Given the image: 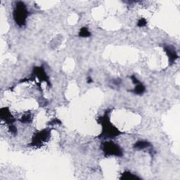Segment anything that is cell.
I'll return each mask as SVG.
<instances>
[{"label":"cell","mask_w":180,"mask_h":180,"mask_svg":"<svg viewBox=\"0 0 180 180\" xmlns=\"http://www.w3.org/2000/svg\"><path fill=\"white\" fill-rule=\"evenodd\" d=\"M149 146V143L146 141H139L135 144V148L138 149H143L147 148Z\"/></svg>","instance_id":"7"},{"label":"cell","mask_w":180,"mask_h":180,"mask_svg":"<svg viewBox=\"0 0 180 180\" xmlns=\"http://www.w3.org/2000/svg\"><path fill=\"white\" fill-rule=\"evenodd\" d=\"M1 117L2 119L5 120V121L7 122L12 123L13 121H14V118L12 117V115L7 109H2L1 110Z\"/></svg>","instance_id":"5"},{"label":"cell","mask_w":180,"mask_h":180,"mask_svg":"<svg viewBox=\"0 0 180 180\" xmlns=\"http://www.w3.org/2000/svg\"><path fill=\"white\" fill-rule=\"evenodd\" d=\"M108 118H109L107 116H105L104 120H103V135H104V136L105 137H114L118 136L120 133V131L110 122Z\"/></svg>","instance_id":"2"},{"label":"cell","mask_w":180,"mask_h":180,"mask_svg":"<svg viewBox=\"0 0 180 180\" xmlns=\"http://www.w3.org/2000/svg\"><path fill=\"white\" fill-rule=\"evenodd\" d=\"M146 24V20L145 19H141L139 21L138 23V25L139 27H142V26H144V25Z\"/></svg>","instance_id":"10"},{"label":"cell","mask_w":180,"mask_h":180,"mask_svg":"<svg viewBox=\"0 0 180 180\" xmlns=\"http://www.w3.org/2000/svg\"><path fill=\"white\" fill-rule=\"evenodd\" d=\"M14 19L18 25L22 26L25 24L28 16V11L26 7L22 2H19L17 4L16 9L14 10Z\"/></svg>","instance_id":"1"},{"label":"cell","mask_w":180,"mask_h":180,"mask_svg":"<svg viewBox=\"0 0 180 180\" xmlns=\"http://www.w3.org/2000/svg\"><path fill=\"white\" fill-rule=\"evenodd\" d=\"M120 179H138L137 177H136L135 175H134L131 172H125L122 174V177H120Z\"/></svg>","instance_id":"8"},{"label":"cell","mask_w":180,"mask_h":180,"mask_svg":"<svg viewBox=\"0 0 180 180\" xmlns=\"http://www.w3.org/2000/svg\"><path fill=\"white\" fill-rule=\"evenodd\" d=\"M49 136V132L47 130H42L36 134L33 138L32 144V146H39L42 144L45 141H47Z\"/></svg>","instance_id":"4"},{"label":"cell","mask_w":180,"mask_h":180,"mask_svg":"<svg viewBox=\"0 0 180 180\" xmlns=\"http://www.w3.org/2000/svg\"><path fill=\"white\" fill-rule=\"evenodd\" d=\"M103 150L106 155L108 156H120L122 155V151L119 146L115 144L112 141H106L103 145Z\"/></svg>","instance_id":"3"},{"label":"cell","mask_w":180,"mask_h":180,"mask_svg":"<svg viewBox=\"0 0 180 180\" xmlns=\"http://www.w3.org/2000/svg\"><path fill=\"white\" fill-rule=\"evenodd\" d=\"M165 51L167 54L168 56L169 60L171 61H175V59L177 58V55L176 54V51H174L173 49H172L170 47H167L165 48Z\"/></svg>","instance_id":"6"},{"label":"cell","mask_w":180,"mask_h":180,"mask_svg":"<svg viewBox=\"0 0 180 180\" xmlns=\"http://www.w3.org/2000/svg\"><path fill=\"white\" fill-rule=\"evenodd\" d=\"M79 36L83 37H89V36H90V32L87 28H82L80 31H79Z\"/></svg>","instance_id":"9"}]
</instances>
